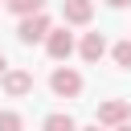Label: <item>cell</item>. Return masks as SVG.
I'll return each instance as SVG.
<instances>
[{"label":"cell","instance_id":"cell-16","mask_svg":"<svg viewBox=\"0 0 131 131\" xmlns=\"http://www.w3.org/2000/svg\"><path fill=\"white\" fill-rule=\"evenodd\" d=\"M4 4H8V0H4Z\"/></svg>","mask_w":131,"mask_h":131},{"label":"cell","instance_id":"cell-1","mask_svg":"<svg viewBox=\"0 0 131 131\" xmlns=\"http://www.w3.org/2000/svg\"><path fill=\"white\" fill-rule=\"evenodd\" d=\"M94 123H98V127H106V131H115V127L131 123V102H127V98H106V102H98Z\"/></svg>","mask_w":131,"mask_h":131},{"label":"cell","instance_id":"cell-6","mask_svg":"<svg viewBox=\"0 0 131 131\" xmlns=\"http://www.w3.org/2000/svg\"><path fill=\"white\" fill-rule=\"evenodd\" d=\"M0 86H4L8 98H25V94L33 90V74H29V70H8V74L0 78Z\"/></svg>","mask_w":131,"mask_h":131},{"label":"cell","instance_id":"cell-15","mask_svg":"<svg viewBox=\"0 0 131 131\" xmlns=\"http://www.w3.org/2000/svg\"><path fill=\"white\" fill-rule=\"evenodd\" d=\"M82 131H98V123H94V127H82Z\"/></svg>","mask_w":131,"mask_h":131},{"label":"cell","instance_id":"cell-5","mask_svg":"<svg viewBox=\"0 0 131 131\" xmlns=\"http://www.w3.org/2000/svg\"><path fill=\"white\" fill-rule=\"evenodd\" d=\"M94 0H61V25H90Z\"/></svg>","mask_w":131,"mask_h":131},{"label":"cell","instance_id":"cell-3","mask_svg":"<svg viewBox=\"0 0 131 131\" xmlns=\"http://www.w3.org/2000/svg\"><path fill=\"white\" fill-rule=\"evenodd\" d=\"M49 29H53V25H49V16H45V12L25 16V20L16 25V41H20V45H37V41H45V37H49Z\"/></svg>","mask_w":131,"mask_h":131},{"label":"cell","instance_id":"cell-10","mask_svg":"<svg viewBox=\"0 0 131 131\" xmlns=\"http://www.w3.org/2000/svg\"><path fill=\"white\" fill-rule=\"evenodd\" d=\"M111 57H115V66H119V70H131V37L115 41V45H111Z\"/></svg>","mask_w":131,"mask_h":131},{"label":"cell","instance_id":"cell-12","mask_svg":"<svg viewBox=\"0 0 131 131\" xmlns=\"http://www.w3.org/2000/svg\"><path fill=\"white\" fill-rule=\"evenodd\" d=\"M106 4H111V8H127L131 0H106Z\"/></svg>","mask_w":131,"mask_h":131},{"label":"cell","instance_id":"cell-11","mask_svg":"<svg viewBox=\"0 0 131 131\" xmlns=\"http://www.w3.org/2000/svg\"><path fill=\"white\" fill-rule=\"evenodd\" d=\"M20 127H25V119L16 111H0V131H20Z\"/></svg>","mask_w":131,"mask_h":131},{"label":"cell","instance_id":"cell-4","mask_svg":"<svg viewBox=\"0 0 131 131\" xmlns=\"http://www.w3.org/2000/svg\"><path fill=\"white\" fill-rule=\"evenodd\" d=\"M45 53L53 57V61H66L70 53H74V33L61 25V29H49V37H45Z\"/></svg>","mask_w":131,"mask_h":131},{"label":"cell","instance_id":"cell-8","mask_svg":"<svg viewBox=\"0 0 131 131\" xmlns=\"http://www.w3.org/2000/svg\"><path fill=\"white\" fill-rule=\"evenodd\" d=\"M41 131H78V123H74L66 111H53V115L41 119Z\"/></svg>","mask_w":131,"mask_h":131},{"label":"cell","instance_id":"cell-13","mask_svg":"<svg viewBox=\"0 0 131 131\" xmlns=\"http://www.w3.org/2000/svg\"><path fill=\"white\" fill-rule=\"evenodd\" d=\"M4 74H8V57L0 53V78H4Z\"/></svg>","mask_w":131,"mask_h":131},{"label":"cell","instance_id":"cell-14","mask_svg":"<svg viewBox=\"0 0 131 131\" xmlns=\"http://www.w3.org/2000/svg\"><path fill=\"white\" fill-rule=\"evenodd\" d=\"M115 131H131V123H123V127H115Z\"/></svg>","mask_w":131,"mask_h":131},{"label":"cell","instance_id":"cell-9","mask_svg":"<svg viewBox=\"0 0 131 131\" xmlns=\"http://www.w3.org/2000/svg\"><path fill=\"white\" fill-rule=\"evenodd\" d=\"M4 8H8V12H16V16L25 20V16H37V12H45V0H8Z\"/></svg>","mask_w":131,"mask_h":131},{"label":"cell","instance_id":"cell-2","mask_svg":"<svg viewBox=\"0 0 131 131\" xmlns=\"http://www.w3.org/2000/svg\"><path fill=\"white\" fill-rule=\"evenodd\" d=\"M49 90H53L57 98H78V94H82V74L70 70V66H57V70L49 74Z\"/></svg>","mask_w":131,"mask_h":131},{"label":"cell","instance_id":"cell-7","mask_svg":"<svg viewBox=\"0 0 131 131\" xmlns=\"http://www.w3.org/2000/svg\"><path fill=\"white\" fill-rule=\"evenodd\" d=\"M78 53H82V61H102V53H106V37L102 33H86L82 41H78Z\"/></svg>","mask_w":131,"mask_h":131}]
</instances>
